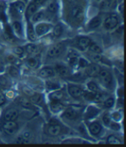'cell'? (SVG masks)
I'll return each mask as SVG.
<instances>
[{"mask_svg":"<svg viewBox=\"0 0 126 147\" xmlns=\"http://www.w3.org/2000/svg\"><path fill=\"white\" fill-rule=\"evenodd\" d=\"M111 121H112V119H111V117H110L109 115L105 114V115L103 116V123L106 126H109Z\"/></svg>","mask_w":126,"mask_h":147,"instance_id":"40","label":"cell"},{"mask_svg":"<svg viewBox=\"0 0 126 147\" xmlns=\"http://www.w3.org/2000/svg\"><path fill=\"white\" fill-rule=\"evenodd\" d=\"M19 117V112L16 109H9L5 113L4 118L5 121H15Z\"/></svg>","mask_w":126,"mask_h":147,"instance_id":"18","label":"cell"},{"mask_svg":"<svg viewBox=\"0 0 126 147\" xmlns=\"http://www.w3.org/2000/svg\"><path fill=\"white\" fill-rule=\"evenodd\" d=\"M24 49H25V53H27V54H29V55H32V56H36L40 52L39 47L36 44H33V43L26 44L24 47Z\"/></svg>","mask_w":126,"mask_h":147,"instance_id":"13","label":"cell"},{"mask_svg":"<svg viewBox=\"0 0 126 147\" xmlns=\"http://www.w3.org/2000/svg\"><path fill=\"white\" fill-rule=\"evenodd\" d=\"M89 61L85 58H82V57H79L78 59V66L80 68H86L87 66L89 65Z\"/></svg>","mask_w":126,"mask_h":147,"instance_id":"37","label":"cell"},{"mask_svg":"<svg viewBox=\"0 0 126 147\" xmlns=\"http://www.w3.org/2000/svg\"><path fill=\"white\" fill-rule=\"evenodd\" d=\"M62 97H63L62 92L58 90H54V92H52V94L50 95L51 100H61Z\"/></svg>","mask_w":126,"mask_h":147,"instance_id":"33","label":"cell"},{"mask_svg":"<svg viewBox=\"0 0 126 147\" xmlns=\"http://www.w3.org/2000/svg\"><path fill=\"white\" fill-rule=\"evenodd\" d=\"M0 12H1V6H0Z\"/></svg>","mask_w":126,"mask_h":147,"instance_id":"49","label":"cell"},{"mask_svg":"<svg viewBox=\"0 0 126 147\" xmlns=\"http://www.w3.org/2000/svg\"><path fill=\"white\" fill-rule=\"evenodd\" d=\"M91 58L95 63H99L103 62V57L101 56V54H93V53L91 55Z\"/></svg>","mask_w":126,"mask_h":147,"instance_id":"39","label":"cell"},{"mask_svg":"<svg viewBox=\"0 0 126 147\" xmlns=\"http://www.w3.org/2000/svg\"><path fill=\"white\" fill-rule=\"evenodd\" d=\"M107 143L108 144H122V141L116 136L114 135H110L107 138Z\"/></svg>","mask_w":126,"mask_h":147,"instance_id":"35","label":"cell"},{"mask_svg":"<svg viewBox=\"0 0 126 147\" xmlns=\"http://www.w3.org/2000/svg\"><path fill=\"white\" fill-rule=\"evenodd\" d=\"M102 19H101V17H99V16H95V17H94L92 20H89V22L88 23V28L89 29V30H95V29H96L97 28H99V26H101V24H102Z\"/></svg>","mask_w":126,"mask_h":147,"instance_id":"14","label":"cell"},{"mask_svg":"<svg viewBox=\"0 0 126 147\" xmlns=\"http://www.w3.org/2000/svg\"><path fill=\"white\" fill-rule=\"evenodd\" d=\"M47 132L52 137H57L61 134V128L58 124H50L47 128Z\"/></svg>","mask_w":126,"mask_h":147,"instance_id":"16","label":"cell"},{"mask_svg":"<svg viewBox=\"0 0 126 147\" xmlns=\"http://www.w3.org/2000/svg\"><path fill=\"white\" fill-rule=\"evenodd\" d=\"M31 102L33 104H41V102L43 101V97L40 94V93H33L31 96V99H30Z\"/></svg>","mask_w":126,"mask_h":147,"instance_id":"28","label":"cell"},{"mask_svg":"<svg viewBox=\"0 0 126 147\" xmlns=\"http://www.w3.org/2000/svg\"><path fill=\"white\" fill-rule=\"evenodd\" d=\"M63 33V28L61 24H57L55 26H53V34L55 37L61 36Z\"/></svg>","mask_w":126,"mask_h":147,"instance_id":"30","label":"cell"},{"mask_svg":"<svg viewBox=\"0 0 126 147\" xmlns=\"http://www.w3.org/2000/svg\"><path fill=\"white\" fill-rule=\"evenodd\" d=\"M109 127L111 128V129H113V130H119L120 129V125L116 121H111L110 124H109Z\"/></svg>","mask_w":126,"mask_h":147,"instance_id":"41","label":"cell"},{"mask_svg":"<svg viewBox=\"0 0 126 147\" xmlns=\"http://www.w3.org/2000/svg\"><path fill=\"white\" fill-rule=\"evenodd\" d=\"M123 4H121V5H120V10H121V13L123 14Z\"/></svg>","mask_w":126,"mask_h":147,"instance_id":"47","label":"cell"},{"mask_svg":"<svg viewBox=\"0 0 126 147\" xmlns=\"http://www.w3.org/2000/svg\"><path fill=\"white\" fill-rule=\"evenodd\" d=\"M9 74L13 78H18L19 75V71L15 66H11L9 68Z\"/></svg>","mask_w":126,"mask_h":147,"instance_id":"36","label":"cell"},{"mask_svg":"<svg viewBox=\"0 0 126 147\" xmlns=\"http://www.w3.org/2000/svg\"><path fill=\"white\" fill-rule=\"evenodd\" d=\"M65 49V45L62 42H60L56 45H53L48 51H47V57L50 58L58 57L62 54V52Z\"/></svg>","mask_w":126,"mask_h":147,"instance_id":"7","label":"cell"},{"mask_svg":"<svg viewBox=\"0 0 126 147\" xmlns=\"http://www.w3.org/2000/svg\"><path fill=\"white\" fill-rule=\"evenodd\" d=\"M70 20L73 21V23L75 24H80L83 19H84V10L81 6L80 5H75L72 7L71 11L69 13Z\"/></svg>","mask_w":126,"mask_h":147,"instance_id":"2","label":"cell"},{"mask_svg":"<svg viewBox=\"0 0 126 147\" xmlns=\"http://www.w3.org/2000/svg\"><path fill=\"white\" fill-rule=\"evenodd\" d=\"M97 77L99 78L101 83L103 84V86L105 88H107L109 90L113 89V87H114V78H113L112 74L109 71L101 69V71H100V72Z\"/></svg>","mask_w":126,"mask_h":147,"instance_id":"1","label":"cell"},{"mask_svg":"<svg viewBox=\"0 0 126 147\" xmlns=\"http://www.w3.org/2000/svg\"><path fill=\"white\" fill-rule=\"evenodd\" d=\"M58 9H59V6H58V3L53 0V1H51L49 3V5H47V10L49 13L51 14H55L56 12L58 11Z\"/></svg>","mask_w":126,"mask_h":147,"instance_id":"25","label":"cell"},{"mask_svg":"<svg viewBox=\"0 0 126 147\" xmlns=\"http://www.w3.org/2000/svg\"><path fill=\"white\" fill-rule=\"evenodd\" d=\"M47 88L50 91H54V90H58L60 88V85L59 83L53 81V80H47L46 83Z\"/></svg>","mask_w":126,"mask_h":147,"instance_id":"29","label":"cell"},{"mask_svg":"<svg viewBox=\"0 0 126 147\" xmlns=\"http://www.w3.org/2000/svg\"><path fill=\"white\" fill-rule=\"evenodd\" d=\"M79 57L78 53L75 50H70L67 54V58H71V57Z\"/></svg>","mask_w":126,"mask_h":147,"instance_id":"42","label":"cell"},{"mask_svg":"<svg viewBox=\"0 0 126 147\" xmlns=\"http://www.w3.org/2000/svg\"><path fill=\"white\" fill-rule=\"evenodd\" d=\"M97 1H100V0H97Z\"/></svg>","mask_w":126,"mask_h":147,"instance_id":"50","label":"cell"},{"mask_svg":"<svg viewBox=\"0 0 126 147\" xmlns=\"http://www.w3.org/2000/svg\"><path fill=\"white\" fill-rule=\"evenodd\" d=\"M53 29V26L49 23L46 22H38L34 28L35 33L37 36H42L47 34L50 30Z\"/></svg>","mask_w":126,"mask_h":147,"instance_id":"3","label":"cell"},{"mask_svg":"<svg viewBox=\"0 0 126 147\" xmlns=\"http://www.w3.org/2000/svg\"><path fill=\"white\" fill-rule=\"evenodd\" d=\"M26 34H27V38L32 42H34L37 39V35L34 30L33 26L32 25V23H28L27 24V28H26Z\"/></svg>","mask_w":126,"mask_h":147,"instance_id":"19","label":"cell"},{"mask_svg":"<svg viewBox=\"0 0 126 147\" xmlns=\"http://www.w3.org/2000/svg\"><path fill=\"white\" fill-rule=\"evenodd\" d=\"M108 1H110V0H108Z\"/></svg>","mask_w":126,"mask_h":147,"instance_id":"51","label":"cell"},{"mask_svg":"<svg viewBox=\"0 0 126 147\" xmlns=\"http://www.w3.org/2000/svg\"><path fill=\"white\" fill-rule=\"evenodd\" d=\"M2 129L5 134L14 135L19 130V125L15 121H5L2 125Z\"/></svg>","mask_w":126,"mask_h":147,"instance_id":"4","label":"cell"},{"mask_svg":"<svg viewBox=\"0 0 126 147\" xmlns=\"http://www.w3.org/2000/svg\"><path fill=\"white\" fill-rule=\"evenodd\" d=\"M64 108L63 104L61 102V100H51L50 103V109L53 113H58L61 111Z\"/></svg>","mask_w":126,"mask_h":147,"instance_id":"17","label":"cell"},{"mask_svg":"<svg viewBox=\"0 0 126 147\" xmlns=\"http://www.w3.org/2000/svg\"><path fill=\"white\" fill-rule=\"evenodd\" d=\"M47 1V0H35V4H37L38 5H42L43 3H45Z\"/></svg>","mask_w":126,"mask_h":147,"instance_id":"46","label":"cell"},{"mask_svg":"<svg viewBox=\"0 0 126 147\" xmlns=\"http://www.w3.org/2000/svg\"><path fill=\"white\" fill-rule=\"evenodd\" d=\"M55 75V71L52 67H44L39 70V76L40 78H52Z\"/></svg>","mask_w":126,"mask_h":147,"instance_id":"15","label":"cell"},{"mask_svg":"<svg viewBox=\"0 0 126 147\" xmlns=\"http://www.w3.org/2000/svg\"><path fill=\"white\" fill-rule=\"evenodd\" d=\"M5 96L2 95V94H0V106H2L3 104H5Z\"/></svg>","mask_w":126,"mask_h":147,"instance_id":"45","label":"cell"},{"mask_svg":"<svg viewBox=\"0 0 126 147\" xmlns=\"http://www.w3.org/2000/svg\"><path fill=\"white\" fill-rule=\"evenodd\" d=\"M118 24H119V20H118V18L116 15L108 16L104 20V21H103V26H104V28L106 30H108V31L115 29L117 26H118Z\"/></svg>","mask_w":126,"mask_h":147,"instance_id":"6","label":"cell"},{"mask_svg":"<svg viewBox=\"0 0 126 147\" xmlns=\"http://www.w3.org/2000/svg\"><path fill=\"white\" fill-rule=\"evenodd\" d=\"M85 69V74L90 78H95L99 74L100 71H101V66L98 63H89V65L87 66Z\"/></svg>","mask_w":126,"mask_h":147,"instance_id":"8","label":"cell"},{"mask_svg":"<svg viewBox=\"0 0 126 147\" xmlns=\"http://www.w3.org/2000/svg\"><path fill=\"white\" fill-rule=\"evenodd\" d=\"M98 112H99V110H98L96 108H95V107L93 106H89L88 109L86 110V113H85V118L86 119H92L93 117H95Z\"/></svg>","mask_w":126,"mask_h":147,"instance_id":"21","label":"cell"},{"mask_svg":"<svg viewBox=\"0 0 126 147\" xmlns=\"http://www.w3.org/2000/svg\"><path fill=\"white\" fill-rule=\"evenodd\" d=\"M45 17V14H44V11H36L33 15H32V17L30 18L31 21L33 22V23H38V22H40L42 21V20L44 19Z\"/></svg>","mask_w":126,"mask_h":147,"instance_id":"22","label":"cell"},{"mask_svg":"<svg viewBox=\"0 0 126 147\" xmlns=\"http://www.w3.org/2000/svg\"><path fill=\"white\" fill-rule=\"evenodd\" d=\"M54 71L62 77H67L70 74V70L67 66L62 64V63H56L54 66Z\"/></svg>","mask_w":126,"mask_h":147,"instance_id":"12","label":"cell"},{"mask_svg":"<svg viewBox=\"0 0 126 147\" xmlns=\"http://www.w3.org/2000/svg\"><path fill=\"white\" fill-rule=\"evenodd\" d=\"M12 30L15 32L19 35H22L23 32V28H22V24L19 21H13L12 22Z\"/></svg>","mask_w":126,"mask_h":147,"instance_id":"27","label":"cell"},{"mask_svg":"<svg viewBox=\"0 0 126 147\" xmlns=\"http://www.w3.org/2000/svg\"><path fill=\"white\" fill-rule=\"evenodd\" d=\"M26 64L27 66H29L30 68H33V69H36L38 68V66L39 64V61L37 57H29L26 59Z\"/></svg>","mask_w":126,"mask_h":147,"instance_id":"26","label":"cell"},{"mask_svg":"<svg viewBox=\"0 0 126 147\" xmlns=\"http://www.w3.org/2000/svg\"><path fill=\"white\" fill-rule=\"evenodd\" d=\"M115 105V99L113 97H109L103 101V106L106 109H111Z\"/></svg>","mask_w":126,"mask_h":147,"instance_id":"32","label":"cell"},{"mask_svg":"<svg viewBox=\"0 0 126 147\" xmlns=\"http://www.w3.org/2000/svg\"><path fill=\"white\" fill-rule=\"evenodd\" d=\"M13 52H14V54H15L16 56H19V57L23 56L25 53V49L23 47H16V48H14Z\"/></svg>","mask_w":126,"mask_h":147,"instance_id":"38","label":"cell"},{"mask_svg":"<svg viewBox=\"0 0 126 147\" xmlns=\"http://www.w3.org/2000/svg\"><path fill=\"white\" fill-rule=\"evenodd\" d=\"M6 59L8 60L9 63H15V62H16L17 57H16V56H14V55H8L7 57H6Z\"/></svg>","mask_w":126,"mask_h":147,"instance_id":"43","label":"cell"},{"mask_svg":"<svg viewBox=\"0 0 126 147\" xmlns=\"http://www.w3.org/2000/svg\"><path fill=\"white\" fill-rule=\"evenodd\" d=\"M67 1L68 3H71V4H72V3H75V2L76 1V0H67Z\"/></svg>","mask_w":126,"mask_h":147,"instance_id":"48","label":"cell"},{"mask_svg":"<svg viewBox=\"0 0 126 147\" xmlns=\"http://www.w3.org/2000/svg\"><path fill=\"white\" fill-rule=\"evenodd\" d=\"M103 129V126L100 122L95 121L92 122L89 124V130L90 132V134L93 136H98L101 133Z\"/></svg>","mask_w":126,"mask_h":147,"instance_id":"11","label":"cell"},{"mask_svg":"<svg viewBox=\"0 0 126 147\" xmlns=\"http://www.w3.org/2000/svg\"><path fill=\"white\" fill-rule=\"evenodd\" d=\"M19 102L21 106L25 107V108H32L33 107V103L31 102V100L25 98H19Z\"/></svg>","mask_w":126,"mask_h":147,"instance_id":"34","label":"cell"},{"mask_svg":"<svg viewBox=\"0 0 126 147\" xmlns=\"http://www.w3.org/2000/svg\"><path fill=\"white\" fill-rule=\"evenodd\" d=\"M87 87H88V90L90 92H99V86H97V84L95 81H92V80L87 83Z\"/></svg>","mask_w":126,"mask_h":147,"instance_id":"31","label":"cell"},{"mask_svg":"<svg viewBox=\"0 0 126 147\" xmlns=\"http://www.w3.org/2000/svg\"><path fill=\"white\" fill-rule=\"evenodd\" d=\"M91 40L87 37V36H81L78 39L77 41V48L79 50L81 51H85L86 49H88L89 46L91 43Z\"/></svg>","mask_w":126,"mask_h":147,"instance_id":"10","label":"cell"},{"mask_svg":"<svg viewBox=\"0 0 126 147\" xmlns=\"http://www.w3.org/2000/svg\"><path fill=\"white\" fill-rule=\"evenodd\" d=\"M22 138H25V140H27V139H29L30 138H31V134H30V132H25L24 134L22 135Z\"/></svg>","mask_w":126,"mask_h":147,"instance_id":"44","label":"cell"},{"mask_svg":"<svg viewBox=\"0 0 126 147\" xmlns=\"http://www.w3.org/2000/svg\"><path fill=\"white\" fill-rule=\"evenodd\" d=\"M38 6L39 5L37 4H35V3H32V4H30L29 5H28V7L25 8V10L26 17L30 19L32 17V15H33L34 13L38 11Z\"/></svg>","mask_w":126,"mask_h":147,"instance_id":"20","label":"cell"},{"mask_svg":"<svg viewBox=\"0 0 126 147\" xmlns=\"http://www.w3.org/2000/svg\"><path fill=\"white\" fill-rule=\"evenodd\" d=\"M12 8L15 10L16 11H18L19 13H22L25 11V5L22 1H16V2H13L11 4Z\"/></svg>","mask_w":126,"mask_h":147,"instance_id":"23","label":"cell"},{"mask_svg":"<svg viewBox=\"0 0 126 147\" xmlns=\"http://www.w3.org/2000/svg\"><path fill=\"white\" fill-rule=\"evenodd\" d=\"M88 49L91 53H93V54H102V53H103L102 48L95 42H91V43H90V45L89 46Z\"/></svg>","mask_w":126,"mask_h":147,"instance_id":"24","label":"cell"},{"mask_svg":"<svg viewBox=\"0 0 126 147\" xmlns=\"http://www.w3.org/2000/svg\"><path fill=\"white\" fill-rule=\"evenodd\" d=\"M62 117L69 121H75L79 117V112L74 108H68L63 112Z\"/></svg>","mask_w":126,"mask_h":147,"instance_id":"9","label":"cell"},{"mask_svg":"<svg viewBox=\"0 0 126 147\" xmlns=\"http://www.w3.org/2000/svg\"><path fill=\"white\" fill-rule=\"evenodd\" d=\"M67 92L74 99H81L83 95L84 90L79 86L69 84L67 86Z\"/></svg>","mask_w":126,"mask_h":147,"instance_id":"5","label":"cell"}]
</instances>
